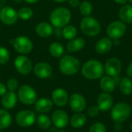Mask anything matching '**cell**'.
<instances>
[{
	"label": "cell",
	"mask_w": 132,
	"mask_h": 132,
	"mask_svg": "<svg viewBox=\"0 0 132 132\" xmlns=\"http://www.w3.org/2000/svg\"><path fill=\"white\" fill-rule=\"evenodd\" d=\"M58 132H67V131H63V130H62V131H59Z\"/></svg>",
	"instance_id": "f907efd6"
},
{
	"label": "cell",
	"mask_w": 132,
	"mask_h": 132,
	"mask_svg": "<svg viewBox=\"0 0 132 132\" xmlns=\"http://www.w3.org/2000/svg\"><path fill=\"white\" fill-rule=\"evenodd\" d=\"M127 31V26L121 20H117L111 22L106 29L108 37L111 39H121L124 36Z\"/></svg>",
	"instance_id": "52a82bcc"
},
{
	"label": "cell",
	"mask_w": 132,
	"mask_h": 132,
	"mask_svg": "<svg viewBox=\"0 0 132 132\" xmlns=\"http://www.w3.org/2000/svg\"><path fill=\"white\" fill-rule=\"evenodd\" d=\"M104 73V67L102 63L97 60H89L84 63L81 67V73L86 79L98 80L101 79Z\"/></svg>",
	"instance_id": "6da1fadb"
},
{
	"label": "cell",
	"mask_w": 132,
	"mask_h": 132,
	"mask_svg": "<svg viewBox=\"0 0 132 132\" xmlns=\"http://www.w3.org/2000/svg\"><path fill=\"white\" fill-rule=\"evenodd\" d=\"M14 67L17 72L22 75H28L33 69L32 61L29 57L24 55H20L15 57L14 60Z\"/></svg>",
	"instance_id": "30bf717a"
},
{
	"label": "cell",
	"mask_w": 132,
	"mask_h": 132,
	"mask_svg": "<svg viewBox=\"0 0 132 132\" xmlns=\"http://www.w3.org/2000/svg\"><path fill=\"white\" fill-rule=\"evenodd\" d=\"M100 112H101V111L99 110L98 107L96 106V105L90 106L87 109V114L90 118H95V117L98 116L99 114H100Z\"/></svg>",
	"instance_id": "d590c367"
},
{
	"label": "cell",
	"mask_w": 132,
	"mask_h": 132,
	"mask_svg": "<svg viewBox=\"0 0 132 132\" xmlns=\"http://www.w3.org/2000/svg\"><path fill=\"white\" fill-rule=\"evenodd\" d=\"M77 29L73 25H67L62 29V36L64 39L67 40H70L77 37Z\"/></svg>",
	"instance_id": "f546056e"
},
{
	"label": "cell",
	"mask_w": 132,
	"mask_h": 132,
	"mask_svg": "<svg viewBox=\"0 0 132 132\" xmlns=\"http://www.w3.org/2000/svg\"><path fill=\"white\" fill-rule=\"evenodd\" d=\"M52 101L57 107H64L69 101L67 91L63 88H56L52 93Z\"/></svg>",
	"instance_id": "2e32d148"
},
{
	"label": "cell",
	"mask_w": 132,
	"mask_h": 132,
	"mask_svg": "<svg viewBox=\"0 0 132 132\" xmlns=\"http://www.w3.org/2000/svg\"><path fill=\"white\" fill-rule=\"evenodd\" d=\"M118 17L121 21L125 24L132 23V5L125 4L123 5L118 12Z\"/></svg>",
	"instance_id": "7402d4cb"
},
{
	"label": "cell",
	"mask_w": 132,
	"mask_h": 132,
	"mask_svg": "<svg viewBox=\"0 0 132 132\" xmlns=\"http://www.w3.org/2000/svg\"><path fill=\"white\" fill-rule=\"evenodd\" d=\"M12 123L10 113L5 109H0V129H6Z\"/></svg>",
	"instance_id": "484cf974"
},
{
	"label": "cell",
	"mask_w": 132,
	"mask_h": 132,
	"mask_svg": "<svg viewBox=\"0 0 132 132\" xmlns=\"http://www.w3.org/2000/svg\"><path fill=\"white\" fill-rule=\"evenodd\" d=\"M104 67L106 74L114 78L118 77V75L121 73L122 70V63L118 58L111 57L106 61Z\"/></svg>",
	"instance_id": "8fae6325"
},
{
	"label": "cell",
	"mask_w": 132,
	"mask_h": 132,
	"mask_svg": "<svg viewBox=\"0 0 132 132\" xmlns=\"http://www.w3.org/2000/svg\"><path fill=\"white\" fill-rule=\"evenodd\" d=\"M89 132H107L106 126L101 122H96L91 125Z\"/></svg>",
	"instance_id": "836d02e7"
},
{
	"label": "cell",
	"mask_w": 132,
	"mask_h": 132,
	"mask_svg": "<svg viewBox=\"0 0 132 132\" xmlns=\"http://www.w3.org/2000/svg\"><path fill=\"white\" fill-rule=\"evenodd\" d=\"M97 106L103 112L111 111L114 106V98L109 93H101L97 100Z\"/></svg>",
	"instance_id": "9a60e30c"
},
{
	"label": "cell",
	"mask_w": 132,
	"mask_h": 132,
	"mask_svg": "<svg viewBox=\"0 0 132 132\" xmlns=\"http://www.w3.org/2000/svg\"><path fill=\"white\" fill-rule=\"evenodd\" d=\"M68 103L71 110L76 113L82 112L87 106V101L85 97L82 94L78 93L73 94L69 97Z\"/></svg>",
	"instance_id": "5bb4252c"
},
{
	"label": "cell",
	"mask_w": 132,
	"mask_h": 132,
	"mask_svg": "<svg viewBox=\"0 0 132 132\" xmlns=\"http://www.w3.org/2000/svg\"><path fill=\"white\" fill-rule=\"evenodd\" d=\"M81 68L80 60L70 55L63 56L59 63V69L60 72L67 76H72L79 72Z\"/></svg>",
	"instance_id": "3957f363"
},
{
	"label": "cell",
	"mask_w": 132,
	"mask_h": 132,
	"mask_svg": "<svg viewBox=\"0 0 132 132\" xmlns=\"http://www.w3.org/2000/svg\"><path fill=\"white\" fill-rule=\"evenodd\" d=\"M116 3L119 4V5H125L127 4V2H128V0H114Z\"/></svg>",
	"instance_id": "b9f144b4"
},
{
	"label": "cell",
	"mask_w": 132,
	"mask_h": 132,
	"mask_svg": "<svg viewBox=\"0 0 132 132\" xmlns=\"http://www.w3.org/2000/svg\"><path fill=\"white\" fill-rule=\"evenodd\" d=\"M9 59H10V54L9 50L3 46H0V64L3 65L7 63Z\"/></svg>",
	"instance_id": "d6a6232c"
},
{
	"label": "cell",
	"mask_w": 132,
	"mask_h": 132,
	"mask_svg": "<svg viewBox=\"0 0 132 132\" xmlns=\"http://www.w3.org/2000/svg\"><path fill=\"white\" fill-rule=\"evenodd\" d=\"M49 53L53 57L61 58L64 54V47L59 42H53L49 46Z\"/></svg>",
	"instance_id": "4316f807"
},
{
	"label": "cell",
	"mask_w": 132,
	"mask_h": 132,
	"mask_svg": "<svg viewBox=\"0 0 132 132\" xmlns=\"http://www.w3.org/2000/svg\"><path fill=\"white\" fill-rule=\"evenodd\" d=\"M130 128H131V131H132V123L131 124V126H130Z\"/></svg>",
	"instance_id": "c3c4849f"
},
{
	"label": "cell",
	"mask_w": 132,
	"mask_h": 132,
	"mask_svg": "<svg viewBox=\"0 0 132 132\" xmlns=\"http://www.w3.org/2000/svg\"><path fill=\"white\" fill-rule=\"evenodd\" d=\"M53 108V102L49 98H40L35 102V108L39 113H47Z\"/></svg>",
	"instance_id": "603a6c76"
},
{
	"label": "cell",
	"mask_w": 132,
	"mask_h": 132,
	"mask_svg": "<svg viewBox=\"0 0 132 132\" xmlns=\"http://www.w3.org/2000/svg\"><path fill=\"white\" fill-rule=\"evenodd\" d=\"M36 116L34 112L29 110H22L15 116L16 124L22 128H28L36 122Z\"/></svg>",
	"instance_id": "9c48e42d"
},
{
	"label": "cell",
	"mask_w": 132,
	"mask_h": 132,
	"mask_svg": "<svg viewBox=\"0 0 132 132\" xmlns=\"http://www.w3.org/2000/svg\"><path fill=\"white\" fill-rule=\"evenodd\" d=\"M53 1L55 2H58V3H62V2H65L68 0H53Z\"/></svg>",
	"instance_id": "7dc6e473"
},
{
	"label": "cell",
	"mask_w": 132,
	"mask_h": 132,
	"mask_svg": "<svg viewBox=\"0 0 132 132\" xmlns=\"http://www.w3.org/2000/svg\"><path fill=\"white\" fill-rule=\"evenodd\" d=\"M53 26L47 22L38 23L35 28L36 33L42 38H48L53 33Z\"/></svg>",
	"instance_id": "ac0fdd59"
},
{
	"label": "cell",
	"mask_w": 132,
	"mask_h": 132,
	"mask_svg": "<svg viewBox=\"0 0 132 132\" xmlns=\"http://www.w3.org/2000/svg\"><path fill=\"white\" fill-rule=\"evenodd\" d=\"M36 122L38 127L43 130L49 129L51 127V124H52V121L50 118V117H48L47 115L43 114H39L36 117Z\"/></svg>",
	"instance_id": "f1b7e54d"
},
{
	"label": "cell",
	"mask_w": 132,
	"mask_h": 132,
	"mask_svg": "<svg viewBox=\"0 0 132 132\" xmlns=\"http://www.w3.org/2000/svg\"><path fill=\"white\" fill-rule=\"evenodd\" d=\"M53 32L55 33V35L58 37L62 36V29H59V28H55V30H53Z\"/></svg>",
	"instance_id": "ab89813d"
},
{
	"label": "cell",
	"mask_w": 132,
	"mask_h": 132,
	"mask_svg": "<svg viewBox=\"0 0 132 132\" xmlns=\"http://www.w3.org/2000/svg\"><path fill=\"white\" fill-rule=\"evenodd\" d=\"M126 73H127L128 77H130L131 79H132V61L129 63V65H128V67L127 68Z\"/></svg>",
	"instance_id": "f35d334b"
},
{
	"label": "cell",
	"mask_w": 132,
	"mask_h": 132,
	"mask_svg": "<svg viewBox=\"0 0 132 132\" xmlns=\"http://www.w3.org/2000/svg\"><path fill=\"white\" fill-rule=\"evenodd\" d=\"M18 100V96L14 91H9L6 92L2 97L1 100L2 106L5 109V110H11L12 109Z\"/></svg>",
	"instance_id": "ffe728a7"
},
{
	"label": "cell",
	"mask_w": 132,
	"mask_h": 132,
	"mask_svg": "<svg viewBox=\"0 0 132 132\" xmlns=\"http://www.w3.org/2000/svg\"><path fill=\"white\" fill-rule=\"evenodd\" d=\"M0 132H2V130H1V129H0Z\"/></svg>",
	"instance_id": "816d5d0a"
},
{
	"label": "cell",
	"mask_w": 132,
	"mask_h": 132,
	"mask_svg": "<svg viewBox=\"0 0 132 132\" xmlns=\"http://www.w3.org/2000/svg\"><path fill=\"white\" fill-rule=\"evenodd\" d=\"M99 85L101 89L103 90V92L109 93V94L114 92L116 88V82L114 79L109 76L102 77L100 79Z\"/></svg>",
	"instance_id": "44dd1931"
},
{
	"label": "cell",
	"mask_w": 132,
	"mask_h": 132,
	"mask_svg": "<svg viewBox=\"0 0 132 132\" xmlns=\"http://www.w3.org/2000/svg\"><path fill=\"white\" fill-rule=\"evenodd\" d=\"M114 128L117 131H121L122 129L121 123H115V126H114Z\"/></svg>",
	"instance_id": "60d3db41"
},
{
	"label": "cell",
	"mask_w": 132,
	"mask_h": 132,
	"mask_svg": "<svg viewBox=\"0 0 132 132\" xmlns=\"http://www.w3.org/2000/svg\"><path fill=\"white\" fill-rule=\"evenodd\" d=\"M70 125L74 128H81L87 123V117L83 113H76L70 120Z\"/></svg>",
	"instance_id": "d4e9b609"
},
{
	"label": "cell",
	"mask_w": 132,
	"mask_h": 132,
	"mask_svg": "<svg viewBox=\"0 0 132 132\" xmlns=\"http://www.w3.org/2000/svg\"><path fill=\"white\" fill-rule=\"evenodd\" d=\"M128 2H130V3L132 5V0H128Z\"/></svg>",
	"instance_id": "681fc988"
},
{
	"label": "cell",
	"mask_w": 132,
	"mask_h": 132,
	"mask_svg": "<svg viewBox=\"0 0 132 132\" xmlns=\"http://www.w3.org/2000/svg\"><path fill=\"white\" fill-rule=\"evenodd\" d=\"M71 16L70 9L66 7H57L50 13V20L54 28L63 29L70 23Z\"/></svg>",
	"instance_id": "7a4b0ae2"
},
{
	"label": "cell",
	"mask_w": 132,
	"mask_h": 132,
	"mask_svg": "<svg viewBox=\"0 0 132 132\" xmlns=\"http://www.w3.org/2000/svg\"><path fill=\"white\" fill-rule=\"evenodd\" d=\"M79 10L83 16H90L93 12V5L89 1H83L80 2Z\"/></svg>",
	"instance_id": "4dcf8cb0"
},
{
	"label": "cell",
	"mask_w": 132,
	"mask_h": 132,
	"mask_svg": "<svg viewBox=\"0 0 132 132\" xmlns=\"http://www.w3.org/2000/svg\"><path fill=\"white\" fill-rule=\"evenodd\" d=\"M7 0H0V9H2L4 6H5Z\"/></svg>",
	"instance_id": "ee69618b"
},
{
	"label": "cell",
	"mask_w": 132,
	"mask_h": 132,
	"mask_svg": "<svg viewBox=\"0 0 132 132\" xmlns=\"http://www.w3.org/2000/svg\"><path fill=\"white\" fill-rule=\"evenodd\" d=\"M68 3L72 8H74V9L79 8V6L80 5V0H68Z\"/></svg>",
	"instance_id": "8d00e7d4"
},
{
	"label": "cell",
	"mask_w": 132,
	"mask_h": 132,
	"mask_svg": "<svg viewBox=\"0 0 132 132\" xmlns=\"http://www.w3.org/2000/svg\"><path fill=\"white\" fill-rule=\"evenodd\" d=\"M13 47L16 52L22 55L29 53L33 48V43L32 40L26 36H17L13 42Z\"/></svg>",
	"instance_id": "ba28073f"
},
{
	"label": "cell",
	"mask_w": 132,
	"mask_h": 132,
	"mask_svg": "<svg viewBox=\"0 0 132 132\" xmlns=\"http://www.w3.org/2000/svg\"><path fill=\"white\" fill-rule=\"evenodd\" d=\"M33 73L35 76L40 79H46L50 77L53 73L52 67L46 62H39L33 67Z\"/></svg>",
	"instance_id": "e0dca14e"
},
{
	"label": "cell",
	"mask_w": 132,
	"mask_h": 132,
	"mask_svg": "<svg viewBox=\"0 0 132 132\" xmlns=\"http://www.w3.org/2000/svg\"><path fill=\"white\" fill-rule=\"evenodd\" d=\"M131 108L126 102H119L111 109V118L114 123H123L127 121L131 114Z\"/></svg>",
	"instance_id": "277c9868"
},
{
	"label": "cell",
	"mask_w": 132,
	"mask_h": 132,
	"mask_svg": "<svg viewBox=\"0 0 132 132\" xmlns=\"http://www.w3.org/2000/svg\"><path fill=\"white\" fill-rule=\"evenodd\" d=\"M121 44V41L120 39H113V45L114 46H119Z\"/></svg>",
	"instance_id": "7bdbcfd3"
},
{
	"label": "cell",
	"mask_w": 132,
	"mask_h": 132,
	"mask_svg": "<svg viewBox=\"0 0 132 132\" xmlns=\"http://www.w3.org/2000/svg\"><path fill=\"white\" fill-rule=\"evenodd\" d=\"M49 129H50V132H58L59 131L57 130L58 128H57L56 127H55V126H54V127H50Z\"/></svg>",
	"instance_id": "bcb514c9"
},
{
	"label": "cell",
	"mask_w": 132,
	"mask_h": 132,
	"mask_svg": "<svg viewBox=\"0 0 132 132\" xmlns=\"http://www.w3.org/2000/svg\"><path fill=\"white\" fill-rule=\"evenodd\" d=\"M6 87L9 91L16 90L19 87V82L15 78H9L6 84Z\"/></svg>",
	"instance_id": "e575fe53"
},
{
	"label": "cell",
	"mask_w": 132,
	"mask_h": 132,
	"mask_svg": "<svg viewBox=\"0 0 132 132\" xmlns=\"http://www.w3.org/2000/svg\"><path fill=\"white\" fill-rule=\"evenodd\" d=\"M22 1H24V2H27L29 4H34V3L38 2L39 0H22Z\"/></svg>",
	"instance_id": "f6af8a7d"
},
{
	"label": "cell",
	"mask_w": 132,
	"mask_h": 132,
	"mask_svg": "<svg viewBox=\"0 0 132 132\" xmlns=\"http://www.w3.org/2000/svg\"><path fill=\"white\" fill-rule=\"evenodd\" d=\"M17 11L11 6H4L0 9V21L6 25L12 26L18 20Z\"/></svg>",
	"instance_id": "7c38bea8"
},
{
	"label": "cell",
	"mask_w": 132,
	"mask_h": 132,
	"mask_svg": "<svg viewBox=\"0 0 132 132\" xmlns=\"http://www.w3.org/2000/svg\"><path fill=\"white\" fill-rule=\"evenodd\" d=\"M51 121L53 125L56 127L58 129H63L68 125L70 122V118L67 113L65 111L58 109L53 111Z\"/></svg>",
	"instance_id": "4fadbf2b"
},
{
	"label": "cell",
	"mask_w": 132,
	"mask_h": 132,
	"mask_svg": "<svg viewBox=\"0 0 132 132\" xmlns=\"http://www.w3.org/2000/svg\"><path fill=\"white\" fill-rule=\"evenodd\" d=\"M86 41L82 37H75L73 39L69 40L67 44V50L70 53H76L80 51L84 48Z\"/></svg>",
	"instance_id": "cb8c5ba5"
},
{
	"label": "cell",
	"mask_w": 132,
	"mask_h": 132,
	"mask_svg": "<svg viewBox=\"0 0 132 132\" xmlns=\"http://www.w3.org/2000/svg\"><path fill=\"white\" fill-rule=\"evenodd\" d=\"M121 93L125 96H129L132 94V79L130 77H124L119 83Z\"/></svg>",
	"instance_id": "83f0119b"
},
{
	"label": "cell",
	"mask_w": 132,
	"mask_h": 132,
	"mask_svg": "<svg viewBox=\"0 0 132 132\" xmlns=\"http://www.w3.org/2000/svg\"><path fill=\"white\" fill-rule=\"evenodd\" d=\"M80 30L87 36L94 37L99 35L101 30L100 22L92 16L84 17L80 22Z\"/></svg>",
	"instance_id": "5b68a950"
},
{
	"label": "cell",
	"mask_w": 132,
	"mask_h": 132,
	"mask_svg": "<svg viewBox=\"0 0 132 132\" xmlns=\"http://www.w3.org/2000/svg\"><path fill=\"white\" fill-rule=\"evenodd\" d=\"M18 98L19 101L25 105H31L37 101V93L34 88L29 85L24 84L19 87Z\"/></svg>",
	"instance_id": "8992f818"
},
{
	"label": "cell",
	"mask_w": 132,
	"mask_h": 132,
	"mask_svg": "<svg viewBox=\"0 0 132 132\" xmlns=\"http://www.w3.org/2000/svg\"><path fill=\"white\" fill-rule=\"evenodd\" d=\"M113 46V41L109 37H102L100 39L96 45L95 50L99 54H105L111 51Z\"/></svg>",
	"instance_id": "d6986e66"
},
{
	"label": "cell",
	"mask_w": 132,
	"mask_h": 132,
	"mask_svg": "<svg viewBox=\"0 0 132 132\" xmlns=\"http://www.w3.org/2000/svg\"><path fill=\"white\" fill-rule=\"evenodd\" d=\"M6 89H7L6 86L3 83L0 82V97H2L7 92Z\"/></svg>",
	"instance_id": "74e56055"
},
{
	"label": "cell",
	"mask_w": 132,
	"mask_h": 132,
	"mask_svg": "<svg viewBox=\"0 0 132 132\" xmlns=\"http://www.w3.org/2000/svg\"><path fill=\"white\" fill-rule=\"evenodd\" d=\"M18 17L22 20H29L33 15V11L29 7H22L18 12Z\"/></svg>",
	"instance_id": "1f68e13d"
}]
</instances>
